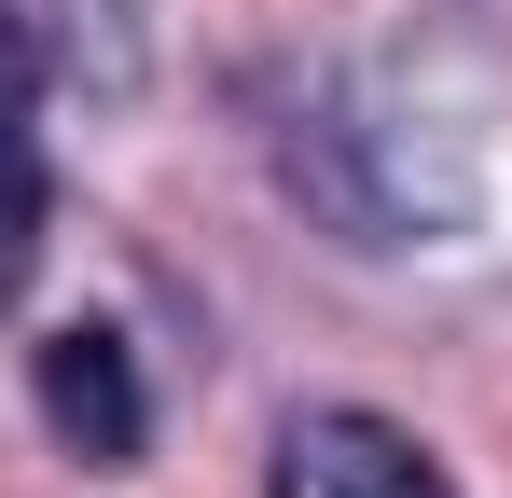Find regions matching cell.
I'll return each mask as SVG.
<instances>
[{
	"label": "cell",
	"mask_w": 512,
	"mask_h": 498,
	"mask_svg": "<svg viewBox=\"0 0 512 498\" xmlns=\"http://www.w3.org/2000/svg\"><path fill=\"white\" fill-rule=\"evenodd\" d=\"M277 166H291V194H305L346 249H416V236H443V222L471 208L457 153L429 139V111L388 97V83H319V97L291 111Z\"/></svg>",
	"instance_id": "1"
},
{
	"label": "cell",
	"mask_w": 512,
	"mask_h": 498,
	"mask_svg": "<svg viewBox=\"0 0 512 498\" xmlns=\"http://www.w3.org/2000/svg\"><path fill=\"white\" fill-rule=\"evenodd\" d=\"M277 498H457V471L429 457L402 415H360V402H305L263 457Z\"/></svg>",
	"instance_id": "2"
},
{
	"label": "cell",
	"mask_w": 512,
	"mask_h": 498,
	"mask_svg": "<svg viewBox=\"0 0 512 498\" xmlns=\"http://www.w3.org/2000/svg\"><path fill=\"white\" fill-rule=\"evenodd\" d=\"M28 388H42V429H56L70 457H97V471H125V457L153 443V402H139V360H125L111 332H42Z\"/></svg>",
	"instance_id": "3"
},
{
	"label": "cell",
	"mask_w": 512,
	"mask_h": 498,
	"mask_svg": "<svg viewBox=\"0 0 512 498\" xmlns=\"http://www.w3.org/2000/svg\"><path fill=\"white\" fill-rule=\"evenodd\" d=\"M42 42H28V14L0 0V291H28V263H42Z\"/></svg>",
	"instance_id": "4"
}]
</instances>
